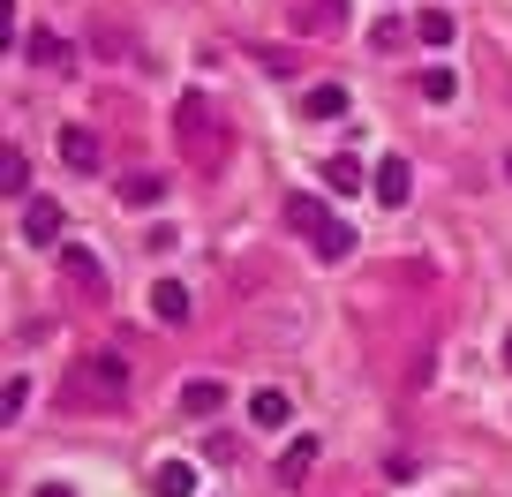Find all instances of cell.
Returning <instances> with one entry per match:
<instances>
[{
	"instance_id": "1",
	"label": "cell",
	"mask_w": 512,
	"mask_h": 497,
	"mask_svg": "<svg viewBox=\"0 0 512 497\" xmlns=\"http://www.w3.org/2000/svg\"><path fill=\"white\" fill-rule=\"evenodd\" d=\"M174 136H181V159H189L196 174H219L226 166V121H219V106H211L204 91H181Z\"/></svg>"
},
{
	"instance_id": "2",
	"label": "cell",
	"mask_w": 512,
	"mask_h": 497,
	"mask_svg": "<svg viewBox=\"0 0 512 497\" xmlns=\"http://www.w3.org/2000/svg\"><path fill=\"white\" fill-rule=\"evenodd\" d=\"M287 226L309 241V257H324V264L354 257V226H347V219H332V211H324V196H309V189H294V196H287Z\"/></svg>"
},
{
	"instance_id": "3",
	"label": "cell",
	"mask_w": 512,
	"mask_h": 497,
	"mask_svg": "<svg viewBox=\"0 0 512 497\" xmlns=\"http://www.w3.org/2000/svg\"><path fill=\"white\" fill-rule=\"evenodd\" d=\"M121 392H128V362H121V354H83V362L68 369L61 400L68 407H113Z\"/></svg>"
},
{
	"instance_id": "4",
	"label": "cell",
	"mask_w": 512,
	"mask_h": 497,
	"mask_svg": "<svg viewBox=\"0 0 512 497\" xmlns=\"http://www.w3.org/2000/svg\"><path fill=\"white\" fill-rule=\"evenodd\" d=\"M53 264H61V272L76 279L83 294H106V287H113L106 264H98V249H83V241H61V249H53Z\"/></svg>"
},
{
	"instance_id": "5",
	"label": "cell",
	"mask_w": 512,
	"mask_h": 497,
	"mask_svg": "<svg viewBox=\"0 0 512 497\" xmlns=\"http://www.w3.org/2000/svg\"><path fill=\"white\" fill-rule=\"evenodd\" d=\"M61 234H68L61 204H53V196H31V204H23V241H31V249H61Z\"/></svg>"
},
{
	"instance_id": "6",
	"label": "cell",
	"mask_w": 512,
	"mask_h": 497,
	"mask_svg": "<svg viewBox=\"0 0 512 497\" xmlns=\"http://www.w3.org/2000/svg\"><path fill=\"white\" fill-rule=\"evenodd\" d=\"M23 61L46 68V76H76V46H68V38H53V31H31V38H23Z\"/></svg>"
},
{
	"instance_id": "7",
	"label": "cell",
	"mask_w": 512,
	"mask_h": 497,
	"mask_svg": "<svg viewBox=\"0 0 512 497\" xmlns=\"http://www.w3.org/2000/svg\"><path fill=\"white\" fill-rule=\"evenodd\" d=\"M61 159L76 166V174H98V166H106V151H98V136L83 129V121H68V129H61Z\"/></svg>"
},
{
	"instance_id": "8",
	"label": "cell",
	"mask_w": 512,
	"mask_h": 497,
	"mask_svg": "<svg viewBox=\"0 0 512 497\" xmlns=\"http://www.w3.org/2000/svg\"><path fill=\"white\" fill-rule=\"evenodd\" d=\"M407 181H415V174H407V159H400V151H392V159H377V204H392V211H400L407 196H415Z\"/></svg>"
},
{
	"instance_id": "9",
	"label": "cell",
	"mask_w": 512,
	"mask_h": 497,
	"mask_svg": "<svg viewBox=\"0 0 512 497\" xmlns=\"http://www.w3.org/2000/svg\"><path fill=\"white\" fill-rule=\"evenodd\" d=\"M219 407H226L219 377H189V385H181V415H219Z\"/></svg>"
},
{
	"instance_id": "10",
	"label": "cell",
	"mask_w": 512,
	"mask_h": 497,
	"mask_svg": "<svg viewBox=\"0 0 512 497\" xmlns=\"http://www.w3.org/2000/svg\"><path fill=\"white\" fill-rule=\"evenodd\" d=\"M151 317H159V324H189L196 309H189V294H181L174 279H159V287H151Z\"/></svg>"
},
{
	"instance_id": "11",
	"label": "cell",
	"mask_w": 512,
	"mask_h": 497,
	"mask_svg": "<svg viewBox=\"0 0 512 497\" xmlns=\"http://www.w3.org/2000/svg\"><path fill=\"white\" fill-rule=\"evenodd\" d=\"M302 113L309 121H339V113H347V91H339V83H317V91L302 98Z\"/></svg>"
},
{
	"instance_id": "12",
	"label": "cell",
	"mask_w": 512,
	"mask_h": 497,
	"mask_svg": "<svg viewBox=\"0 0 512 497\" xmlns=\"http://www.w3.org/2000/svg\"><path fill=\"white\" fill-rule=\"evenodd\" d=\"M309 467H317V437H294V445H287V460H279V482L294 490V482H302Z\"/></svg>"
},
{
	"instance_id": "13",
	"label": "cell",
	"mask_w": 512,
	"mask_h": 497,
	"mask_svg": "<svg viewBox=\"0 0 512 497\" xmlns=\"http://www.w3.org/2000/svg\"><path fill=\"white\" fill-rule=\"evenodd\" d=\"M166 196V174H128L121 181V204H136V211H151Z\"/></svg>"
},
{
	"instance_id": "14",
	"label": "cell",
	"mask_w": 512,
	"mask_h": 497,
	"mask_svg": "<svg viewBox=\"0 0 512 497\" xmlns=\"http://www.w3.org/2000/svg\"><path fill=\"white\" fill-rule=\"evenodd\" d=\"M151 490H159V497H189L196 490V467L189 460H166L159 475H151Z\"/></svg>"
},
{
	"instance_id": "15",
	"label": "cell",
	"mask_w": 512,
	"mask_h": 497,
	"mask_svg": "<svg viewBox=\"0 0 512 497\" xmlns=\"http://www.w3.org/2000/svg\"><path fill=\"white\" fill-rule=\"evenodd\" d=\"M0 189H8V196H31V159H23L16 144L0 151Z\"/></svg>"
},
{
	"instance_id": "16",
	"label": "cell",
	"mask_w": 512,
	"mask_h": 497,
	"mask_svg": "<svg viewBox=\"0 0 512 497\" xmlns=\"http://www.w3.org/2000/svg\"><path fill=\"white\" fill-rule=\"evenodd\" d=\"M249 422H264V430H279V422H287V392H279V385H264V392H256V400H249Z\"/></svg>"
},
{
	"instance_id": "17",
	"label": "cell",
	"mask_w": 512,
	"mask_h": 497,
	"mask_svg": "<svg viewBox=\"0 0 512 497\" xmlns=\"http://www.w3.org/2000/svg\"><path fill=\"white\" fill-rule=\"evenodd\" d=\"M415 38H422V46H452V16H445V8H422V16H415Z\"/></svg>"
},
{
	"instance_id": "18",
	"label": "cell",
	"mask_w": 512,
	"mask_h": 497,
	"mask_svg": "<svg viewBox=\"0 0 512 497\" xmlns=\"http://www.w3.org/2000/svg\"><path fill=\"white\" fill-rule=\"evenodd\" d=\"M452 91H460V76H452V68H422V98H430V106H445Z\"/></svg>"
},
{
	"instance_id": "19",
	"label": "cell",
	"mask_w": 512,
	"mask_h": 497,
	"mask_svg": "<svg viewBox=\"0 0 512 497\" xmlns=\"http://www.w3.org/2000/svg\"><path fill=\"white\" fill-rule=\"evenodd\" d=\"M324 181H332V189H362V166L339 151V159H324Z\"/></svg>"
},
{
	"instance_id": "20",
	"label": "cell",
	"mask_w": 512,
	"mask_h": 497,
	"mask_svg": "<svg viewBox=\"0 0 512 497\" xmlns=\"http://www.w3.org/2000/svg\"><path fill=\"white\" fill-rule=\"evenodd\" d=\"M339 23H347V0H317L309 8V31H339Z\"/></svg>"
},
{
	"instance_id": "21",
	"label": "cell",
	"mask_w": 512,
	"mask_h": 497,
	"mask_svg": "<svg viewBox=\"0 0 512 497\" xmlns=\"http://www.w3.org/2000/svg\"><path fill=\"white\" fill-rule=\"evenodd\" d=\"M0 407H8V422H16L23 407H31V377H8V400H0Z\"/></svg>"
},
{
	"instance_id": "22",
	"label": "cell",
	"mask_w": 512,
	"mask_h": 497,
	"mask_svg": "<svg viewBox=\"0 0 512 497\" xmlns=\"http://www.w3.org/2000/svg\"><path fill=\"white\" fill-rule=\"evenodd\" d=\"M256 68H264V76H294V61L279 46H256Z\"/></svg>"
},
{
	"instance_id": "23",
	"label": "cell",
	"mask_w": 512,
	"mask_h": 497,
	"mask_svg": "<svg viewBox=\"0 0 512 497\" xmlns=\"http://www.w3.org/2000/svg\"><path fill=\"white\" fill-rule=\"evenodd\" d=\"M377 46H384V53L407 46V23H400V16H384V23H377Z\"/></svg>"
},
{
	"instance_id": "24",
	"label": "cell",
	"mask_w": 512,
	"mask_h": 497,
	"mask_svg": "<svg viewBox=\"0 0 512 497\" xmlns=\"http://www.w3.org/2000/svg\"><path fill=\"white\" fill-rule=\"evenodd\" d=\"M38 497H76V490H68V482H46V490H38Z\"/></svg>"
},
{
	"instance_id": "25",
	"label": "cell",
	"mask_w": 512,
	"mask_h": 497,
	"mask_svg": "<svg viewBox=\"0 0 512 497\" xmlns=\"http://www.w3.org/2000/svg\"><path fill=\"white\" fill-rule=\"evenodd\" d=\"M505 369H512V332H505Z\"/></svg>"
},
{
	"instance_id": "26",
	"label": "cell",
	"mask_w": 512,
	"mask_h": 497,
	"mask_svg": "<svg viewBox=\"0 0 512 497\" xmlns=\"http://www.w3.org/2000/svg\"><path fill=\"white\" fill-rule=\"evenodd\" d=\"M505 174H512V151H505Z\"/></svg>"
}]
</instances>
